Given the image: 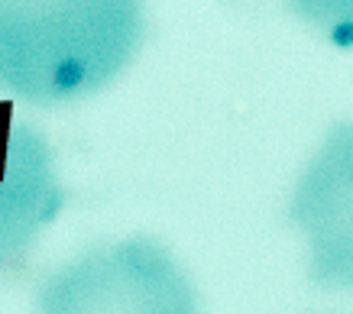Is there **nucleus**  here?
<instances>
[{
  "label": "nucleus",
  "instance_id": "nucleus-3",
  "mask_svg": "<svg viewBox=\"0 0 353 314\" xmlns=\"http://www.w3.org/2000/svg\"><path fill=\"white\" fill-rule=\"evenodd\" d=\"M292 220L308 237V275L324 289H353V123L327 140L292 195Z\"/></svg>",
  "mask_w": 353,
  "mask_h": 314
},
{
  "label": "nucleus",
  "instance_id": "nucleus-2",
  "mask_svg": "<svg viewBox=\"0 0 353 314\" xmlns=\"http://www.w3.org/2000/svg\"><path fill=\"white\" fill-rule=\"evenodd\" d=\"M39 314H198V295L150 237L91 249L39 292Z\"/></svg>",
  "mask_w": 353,
  "mask_h": 314
},
{
  "label": "nucleus",
  "instance_id": "nucleus-1",
  "mask_svg": "<svg viewBox=\"0 0 353 314\" xmlns=\"http://www.w3.org/2000/svg\"><path fill=\"white\" fill-rule=\"evenodd\" d=\"M143 33V0H0V91L30 104L97 94Z\"/></svg>",
  "mask_w": 353,
  "mask_h": 314
},
{
  "label": "nucleus",
  "instance_id": "nucleus-4",
  "mask_svg": "<svg viewBox=\"0 0 353 314\" xmlns=\"http://www.w3.org/2000/svg\"><path fill=\"white\" fill-rule=\"evenodd\" d=\"M65 205L49 143L0 101V275L26 272L32 243Z\"/></svg>",
  "mask_w": 353,
  "mask_h": 314
},
{
  "label": "nucleus",
  "instance_id": "nucleus-5",
  "mask_svg": "<svg viewBox=\"0 0 353 314\" xmlns=\"http://www.w3.org/2000/svg\"><path fill=\"white\" fill-rule=\"evenodd\" d=\"M301 20L341 49H353V0H289Z\"/></svg>",
  "mask_w": 353,
  "mask_h": 314
}]
</instances>
